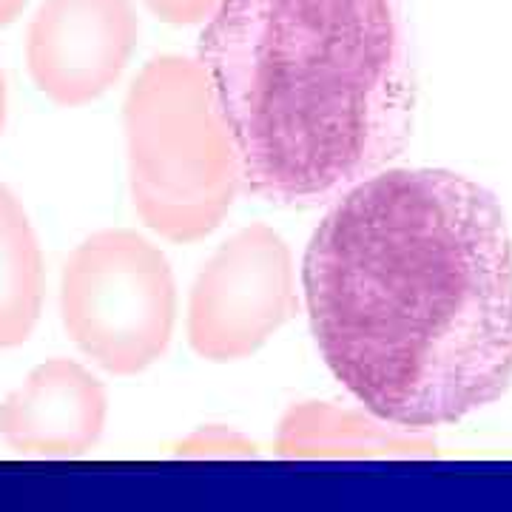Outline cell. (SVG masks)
<instances>
[{
	"mask_svg": "<svg viewBox=\"0 0 512 512\" xmlns=\"http://www.w3.org/2000/svg\"><path fill=\"white\" fill-rule=\"evenodd\" d=\"M302 288L330 373L396 430L461 421L512 382V239L493 191L376 171L313 231Z\"/></svg>",
	"mask_w": 512,
	"mask_h": 512,
	"instance_id": "obj_1",
	"label": "cell"
},
{
	"mask_svg": "<svg viewBox=\"0 0 512 512\" xmlns=\"http://www.w3.org/2000/svg\"><path fill=\"white\" fill-rule=\"evenodd\" d=\"M29 0H0V26H9L20 18Z\"/></svg>",
	"mask_w": 512,
	"mask_h": 512,
	"instance_id": "obj_12",
	"label": "cell"
},
{
	"mask_svg": "<svg viewBox=\"0 0 512 512\" xmlns=\"http://www.w3.org/2000/svg\"><path fill=\"white\" fill-rule=\"evenodd\" d=\"M200 66L259 200H336L413 134L402 0H220Z\"/></svg>",
	"mask_w": 512,
	"mask_h": 512,
	"instance_id": "obj_2",
	"label": "cell"
},
{
	"mask_svg": "<svg viewBox=\"0 0 512 512\" xmlns=\"http://www.w3.org/2000/svg\"><path fill=\"white\" fill-rule=\"evenodd\" d=\"M128 180L151 231L194 242L220 228L242 188V168L200 60L154 57L123 106Z\"/></svg>",
	"mask_w": 512,
	"mask_h": 512,
	"instance_id": "obj_3",
	"label": "cell"
},
{
	"mask_svg": "<svg viewBox=\"0 0 512 512\" xmlns=\"http://www.w3.org/2000/svg\"><path fill=\"white\" fill-rule=\"evenodd\" d=\"M379 424L330 404H299L279 424L276 447L285 458L370 456L390 447H407L396 436L384 433Z\"/></svg>",
	"mask_w": 512,
	"mask_h": 512,
	"instance_id": "obj_9",
	"label": "cell"
},
{
	"mask_svg": "<svg viewBox=\"0 0 512 512\" xmlns=\"http://www.w3.org/2000/svg\"><path fill=\"white\" fill-rule=\"evenodd\" d=\"M183 456H254V444L239 439L237 433H228L225 427H205L194 433L191 439L180 447Z\"/></svg>",
	"mask_w": 512,
	"mask_h": 512,
	"instance_id": "obj_10",
	"label": "cell"
},
{
	"mask_svg": "<svg viewBox=\"0 0 512 512\" xmlns=\"http://www.w3.org/2000/svg\"><path fill=\"white\" fill-rule=\"evenodd\" d=\"M296 308L291 248L268 225H248L211 254L188 296V342L211 362L245 359Z\"/></svg>",
	"mask_w": 512,
	"mask_h": 512,
	"instance_id": "obj_5",
	"label": "cell"
},
{
	"mask_svg": "<svg viewBox=\"0 0 512 512\" xmlns=\"http://www.w3.org/2000/svg\"><path fill=\"white\" fill-rule=\"evenodd\" d=\"M43 311V254L20 200L0 185V348L23 345Z\"/></svg>",
	"mask_w": 512,
	"mask_h": 512,
	"instance_id": "obj_8",
	"label": "cell"
},
{
	"mask_svg": "<svg viewBox=\"0 0 512 512\" xmlns=\"http://www.w3.org/2000/svg\"><path fill=\"white\" fill-rule=\"evenodd\" d=\"M140 37L131 0H43L26 32L35 86L57 106H83L126 72Z\"/></svg>",
	"mask_w": 512,
	"mask_h": 512,
	"instance_id": "obj_6",
	"label": "cell"
},
{
	"mask_svg": "<svg viewBox=\"0 0 512 512\" xmlns=\"http://www.w3.org/2000/svg\"><path fill=\"white\" fill-rule=\"evenodd\" d=\"M151 15H157L171 26H194L205 23L220 6V0H143Z\"/></svg>",
	"mask_w": 512,
	"mask_h": 512,
	"instance_id": "obj_11",
	"label": "cell"
},
{
	"mask_svg": "<svg viewBox=\"0 0 512 512\" xmlns=\"http://www.w3.org/2000/svg\"><path fill=\"white\" fill-rule=\"evenodd\" d=\"M6 126V74L0 69V134Z\"/></svg>",
	"mask_w": 512,
	"mask_h": 512,
	"instance_id": "obj_13",
	"label": "cell"
},
{
	"mask_svg": "<svg viewBox=\"0 0 512 512\" xmlns=\"http://www.w3.org/2000/svg\"><path fill=\"white\" fill-rule=\"evenodd\" d=\"M60 316L74 345L117 376L151 367L177 322V282L157 245L134 231L80 242L60 276Z\"/></svg>",
	"mask_w": 512,
	"mask_h": 512,
	"instance_id": "obj_4",
	"label": "cell"
},
{
	"mask_svg": "<svg viewBox=\"0 0 512 512\" xmlns=\"http://www.w3.org/2000/svg\"><path fill=\"white\" fill-rule=\"evenodd\" d=\"M109 396L92 370L72 359L37 365L0 404V436L23 456H80L106 427Z\"/></svg>",
	"mask_w": 512,
	"mask_h": 512,
	"instance_id": "obj_7",
	"label": "cell"
}]
</instances>
